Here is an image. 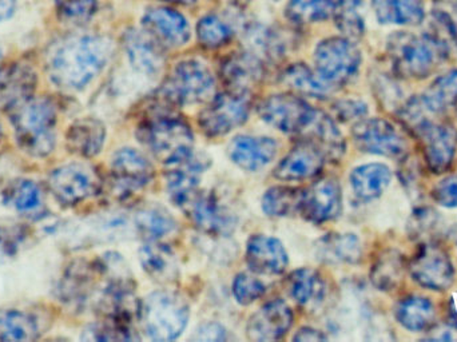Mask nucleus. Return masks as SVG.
Wrapping results in <instances>:
<instances>
[{"mask_svg": "<svg viewBox=\"0 0 457 342\" xmlns=\"http://www.w3.org/2000/svg\"><path fill=\"white\" fill-rule=\"evenodd\" d=\"M287 290L290 297L303 308H314L327 297V284L321 274L309 268L298 269L290 274Z\"/></svg>", "mask_w": 457, "mask_h": 342, "instance_id": "nucleus-32", "label": "nucleus"}, {"mask_svg": "<svg viewBox=\"0 0 457 342\" xmlns=\"http://www.w3.org/2000/svg\"><path fill=\"white\" fill-rule=\"evenodd\" d=\"M137 230L146 241H160L176 229V221L166 210L149 207L136 217Z\"/></svg>", "mask_w": 457, "mask_h": 342, "instance_id": "nucleus-39", "label": "nucleus"}, {"mask_svg": "<svg viewBox=\"0 0 457 342\" xmlns=\"http://www.w3.org/2000/svg\"><path fill=\"white\" fill-rule=\"evenodd\" d=\"M399 161L397 175H399L400 182L410 196L418 198L421 188H423V168H421L420 161L418 157L411 155L410 153Z\"/></svg>", "mask_w": 457, "mask_h": 342, "instance_id": "nucleus-45", "label": "nucleus"}, {"mask_svg": "<svg viewBox=\"0 0 457 342\" xmlns=\"http://www.w3.org/2000/svg\"><path fill=\"white\" fill-rule=\"evenodd\" d=\"M195 228L211 236L225 237L233 233L237 220L214 193L197 190L181 204Z\"/></svg>", "mask_w": 457, "mask_h": 342, "instance_id": "nucleus-12", "label": "nucleus"}, {"mask_svg": "<svg viewBox=\"0 0 457 342\" xmlns=\"http://www.w3.org/2000/svg\"><path fill=\"white\" fill-rule=\"evenodd\" d=\"M260 59L250 53H234L222 63L221 78L228 93L246 96L262 79Z\"/></svg>", "mask_w": 457, "mask_h": 342, "instance_id": "nucleus-24", "label": "nucleus"}, {"mask_svg": "<svg viewBox=\"0 0 457 342\" xmlns=\"http://www.w3.org/2000/svg\"><path fill=\"white\" fill-rule=\"evenodd\" d=\"M198 341H225L228 340V333L220 324H205L197 330L195 336Z\"/></svg>", "mask_w": 457, "mask_h": 342, "instance_id": "nucleus-51", "label": "nucleus"}, {"mask_svg": "<svg viewBox=\"0 0 457 342\" xmlns=\"http://www.w3.org/2000/svg\"><path fill=\"white\" fill-rule=\"evenodd\" d=\"M343 210V193L337 180L332 178L316 180L303 190L300 213L309 222L321 225L336 220Z\"/></svg>", "mask_w": 457, "mask_h": 342, "instance_id": "nucleus-17", "label": "nucleus"}, {"mask_svg": "<svg viewBox=\"0 0 457 342\" xmlns=\"http://www.w3.org/2000/svg\"><path fill=\"white\" fill-rule=\"evenodd\" d=\"M293 312L285 301L273 300L258 309L246 325L252 341H276L284 338L293 325Z\"/></svg>", "mask_w": 457, "mask_h": 342, "instance_id": "nucleus-18", "label": "nucleus"}, {"mask_svg": "<svg viewBox=\"0 0 457 342\" xmlns=\"http://www.w3.org/2000/svg\"><path fill=\"white\" fill-rule=\"evenodd\" d=\"M314 110L300 96L274 94L261 102L258 114L271 128L297 136L313 117Z\"/></svg>", "mask_w": 457, "mask_h": 342, "instance_id": "nucleus-13", "label": "nucleus"}, {"mask_svg": "<svg viewBox=\"0 0 457 342\" xmlns=\"http://www.w3.org/2000/svg\"><path fill=\"white\" fill-rule=\"evenodd\" d=\"M336 24L338 29L351 40L359 39L364 34V19L360 13L359 0H344L336 13Z\"/></svg>", "mask_w": 457, "mask_h": 342, "instance_id": "nucleus-42", "label": "nucleus"}, {"mask_svg": "<svg viewBox=\"0 0 457 342\" xmlns=\"http://www.w3.org/2000/svg\"><path fill=\"white\" fill-rule=\"evenodd\" d=\"M11 121L19 147L35 158L54 152L56 136V109L45 96H31L11 110Z\"/></svg>", "mask_w": 457, "mask_h": 342, "instance_id": "nucleus-2", "label": "nucleus"}, {"mask_svg": "<svg viewBox=\"0 0 457 342\" xmlns=\"http://www.w3.org/2000/svg\"><path fill=\"white\" fill-rule=\"evenodd\" d=\"M112 55V40L96 35L71 38L59 46L48 62L54 85L66 90H82L93 82Z\"/></svg>", "mask_w": 457, "mask_h": 342, "instance_id": "nucleus-1", "label": "nucleus"}, {"mask_svg": "<svg viewBox=\"0 0 457 342\" xmlns=\"http://www.w3.org/2000/svg\"><path fill=\"white\" fill-rule=\"evenodd\" d=\"M408 271L419 287L432 292H447L455 284L453 258L437 242L424 241L408 263Z\"/></svg>", "mask_w": 457, "mask_h": 342, "instance_id": "nucleus-8", "label": "nucleus"}, {"mask_svg": "<svg viewBox=\"0 0 457 342\" xmlns=\"http://www.w3.org/2000/svg\"><path fill=\"white\" fill-rule=\"evenodd\" d=\"M431 196L435 204L447 209L457 207V174L445 175L435 183L431 188Z\"/></svg>", "mask_w": 457, "mask_h": 342, "instance_id": "nucleus-48", "label": "nucleus"}, {"mask_svg": "<svg viewBox=\"0 0 457 342\" xmlns=\"http://www.w3.org/2000/svg\"><path fill=\"white\" fill-rule=\"evenodd\" d=\"M284 82L301 96L312 98H327L335 91L320 75L314 74L306 64L295 63L287 67L284 72Z\"/></svg>", "mask_w": 457, "mask_h": 342, "instance_id": "nucleus-36", "label": "nucleus"}, {"mask_svg": "<svg viewBox=\"0 0 457 342\" xmlns=\"http://www.w3.org/2000/svg\"><path fill=\"white\" fill-rule=\"evenodd\" d=\"M8 201L19 213L35 212L42 204V191L34 180H21L11 188Z\"/></svg>", "mask_w": 457, "mask_h": 342, "instance_id": "nucleus-43", "label": "nucleus"}, {"mask_svg": "<svg viewBox=\"0 0 457 342\" xmlns=\"http://www.w3.org/2000/svg\"><path fill=\"white\" fill-rule=\"evenodd\" d=\"M2 56H3V48H2V46H0V61H2Z\"/></svg>", "mask_w": 457, "mask_h": 342, "instance_id": "nucleus-58", "label": "nucleus"}, {"mask_svg": "<svg viewBox=\"0 0 457 342\" xmlns=\"http://www.w3.org/2000/svg\"><path fill=\"white\" fill-rule=\"evenodd\" d=\"M16 0H0V21L12 18L16 11Z\"/></svg>", "mask_w": 457, "mask_h": 342, "instance_id": "nucleus-54", "label": "nucleus"}, {"mask_svg": "<svg viewBox=\"0 0 457 342\" xmlns=\"http://www.w3.org/2000/svg\"><path fill=\"white\" fill-rule=\"evenodd\" d=\"M439 225V213L431 207H418L408 221V234L411 238H426Z\"/></svg>", "mask_w": 457, "mask_h": 342, "instance_id": "nucleus-46", "label": "nucleus"}, {"mask_svg": "<svg viewBox=\"0 0 457 342\" xmlns=\"http://www.w3.org/2000/svg\"><path fill=\"white\" fill-rule=\"evenodd\" d=\"M322 249L328 258L338 263H359L362 254L361 242L354 234H333L322 239Z\"/></svg>", "mask_w": 457, "mask_h": 342, "instance_id": "nucleus-40", "label": "nucleus"}, {"mask_svg": "<svg viewBox=\"0 0 457 342\" xmlns=\"http://www.w3.org/2000/svg\"><path fill=\"white\" fill-rule=\"evenodd\" d=\"M317 72L333 88L351 82L361 66V54L348 38H329L314 53Z\"/></svg>", "mask_w": 457, "mask_h": 342, "instance_id": "nucleus-7", "label": "nucleus"}, {"mask_svg": "<svg viewBox=\"0 0 457 342\" xmlns=\"http://www.w3.org/2000/svg\"><path fill=\"white\" fill-rule=\"evenodd\" d=\"M37 72L24 63L0 67V109L13 110L34 96Z\"/></svg>", "mask_w": 457, "mask_h": 342, "instance_id": "nucleus-21", "label": "nucleus"}, {"mask_svg": "<svg viewBox=\"0 0 457 342\" xmlns=\"http://www.w3.org/2000/svg\"><path fill=\"white\" fill-rule=\"evenodd\" d=\"M386 48L395 74L403 79H426L450 58L426 32H396L389 38Z\"/></svg>", "mask_w": 457, "mask_h": 342, "instance_id": "nucleus-3", "label": "nucleus"}, {"mask_svg": "<svg viewBox=\"0 0 457 342\" xmlns=\"http://www.w3.org/2000/svg\"><path fill=\"white\" fill-rule=\"evenodd\" d=\"M447 236L448 239H450V241L457 247V223L448 229Z\"/></svg>", "mask_w": 457, "mask_h": 342, "instance_id": "nucleus-55", "label": "nucleus"}, {"mask_svg": "<svg viewBox=\"0 0 457 342\" xmlns=\"http://www.w3.org/2000/svg\"><path fill=\"white\" fill-rule=\"evenodd\" d=\"M246 263L250 271L263 276H278L287 266L284 245L274 237L255 234L246 245Z\"/></svg>", "mask_w": 457, "mask_h": 342, "instance_id": "nucleus-22", "label": "nucleus"}, {"mask_svg": "<svg viewBox=\"0 0 457 342\" xmlns=\"http://www.w3.org/2000/svg\"><path fill=\"white\" fill-rule=\"evenodd\" d=\"M394 316L397 324L411 333L429 332L437 321L435 304L429 298L416 295L397 301Z\"/></svg>", "mask_w": 457, "mask_h": 342, "instance_id": "nucleus-26", "label": "nucleus"}, {"mask_svg": "<svg viewBox=\"0 0 457 342\" xmlns=\"http://www.w3.org/2000/svg\"><path fill=\"white\" fill-rule=\"evenodd\" d=\"M372 5L381 24L418 26L426 18L423 0H372Z\"/></svg>", "mask_w": 457, "mask_h": 342, "instance_id": "nucleus-33", "label": "nucleus"}, {"mask_svg": "<svg viewBox=\"0 0 457 342\" xmlns=\"http://www.w3.org/2000/svg\"><path fill=\"white\" fill-rule=\"evenodd\" d=\"M146 34L160 45L181 47L190 39V27L187 19L170 8H153L142 18Z\"/></svg>", "mask_w": 457, "mask_h": 342, "instance_id": "nucleus-20", "label": "nucleus"}, {"mask_svg": "<svg viewBox=\"0 0 457 342\" xmlns=\"http://www.w3.org/2000/svg\"><path fill=\"white\" fill-rule=\"evenodd\" d=\"M158 90L179 109L184 104L209 101L214 94V78L201 62H179Z\"/></svg>", "mask_w": 457, "mask_h": 342, "instance_id": "nucleus-6", "label": "nucleus"}, {"mask_svg": "<svg viewBox=\"0 0 457 342\" xmlns=\"http://www.w3.org/2000/svg\"><path fill=\"white\" fill-rule=\"evenodd\" d=\"M408 263L404 255L396 249L381 252L370 269V281L380 292H395L404 282Z\"/></svg>", "mask_w": 457, "mask_h": 342, "instance_id": "nucleus-30", "label": "nucleus"}, {"mask_svg": "<svg viewBox=\"0 0 457 342\" xmlns=\"http://www.w3.org/2000/svg\"><path fill=\"white\" fill-rule=\"evenodd\" d=\"M265 293V287L260 279L247 273H241L234 279L233 295L237 303L241 305H250L260 300Z\"/></svg>", "mask_w": 457, "mask_h": 342, "instance_id": "nucleus-47", "label": "nucleus"}, {"mask_svg": "<svg viewBox=\"0 0 457 342\" xmlns=\"http://www.w3.org/2000/svg\"><path fill=\"white\" fill-rule=\"evenodd\" d=\"M277 142L268 137L239 136L228 146V157L238 168L257 171L276 158Z\"/></svg>", "mask_w": 457, "mask_h": 342, "instance_id": "nucleus-25", "label": "nucleus"}, {"mask_svg": "<svg viewBox=\"0 0 457 342\" xmlns=\"http://www.w3.org/2000/svg\"><path fill=\"white\" fill-rule=\"evenodd\" d=\"M426 168L442 175L453 168L457 153V129L450 122H432L419 136Z\"/></svg>", "mask_w": 457, "mask_h": 342, "instance_id": "nucleus-15", "label": "nucleus"}, {"mask_svg": "<svg viewBox=\"0 0 457 342\" xmlns=\"http://www.w3.org/2000/svg\"><path fill=\"white\" fill-rule=\"evenodd\" d=\"M391 169L384 163H373L357 166L351 172V186L357 198L370 202L383 196L391 185Z\"/></svg>", "mask_w": 457, "mask_h": 342, "instance_id": "nucleus-31", "label": "nucleus"}, {"mask_svg": "<svg viewBox=\"0 0 457 342\" xmlns=\"http://www.w3.org/2000/svg\"><path fill=\"white\" fill-rule=\"evenodd\" d=\"M154 175L150 161L138 150L120 149L112 155L110 182L118 198H126L144 188Z\"/></svg>", "mask_w": 457, "mask_h": 342, "instance_id": "nucleus-14", "label": "nucleus"}, {"mask_svg": "<svg viewBox=\"0 0 457 342\" xmlns=\"http://www.w3.org/2000/svg\"><path fill=\"white\" fill-rule=\"evenodd\" d=\"M139 321L152 340H177L189 321V305L176 293H152L141 303Z\"/></svg>", "mask_w": 457, "mask_h": 342, "instance_id": "nucleus-4", "label": "nucleus"}, {"mask_svg": "<svg viewBox=\"0 0 457 342\" xmlns=\"http://www.w3.org/2000/svg\"><path fill=\"white\" fill-rule=\"evenodd\" d=\"M142 269L158 282L174 281L179 276L176 253L160 241H147L139 250Z\"/></svg>", "mask_w": 457, "mask_h": 342, "instance_id": "nucleus-29", "label": "nucleus"}, {"mask_svg": "<svg viewBox=\"0 0 457 342\" xmlns=\"http://www.w3.org/2000/svg\"><path fill=\"white\" fill-rule=\"evenodd\" d=\"M198 42L206 48H220L231 38V29L219 16L206 15L197 26Z\"/></svg>", "mask_w": 457, "mask_h": 342, "instance_id": "nucleus-41", "label": "nucleus"}, {"mask_svg": "<svg viewBox=\"0 0 457 342\" xmlns=\"http://www.w3.org/2000/svg\"><path fill=\"white\" fill-rule=\"evenodd\" d=\"M424 106L435 117L445 114L457 104V69L437 77L420 96Z\"/></svg>", "mask_w": 457, "mask_h": 342, "instance_id": "nucleus-34", "label": "nucleus"}, {"mask_svg": "<svg viewBox=\"0 0 457 342\" xmlns=\"http://www.w3.org/2000/svg\"><path fill=\"white\" fill-rule=\"evenodd\" d=\"M59 15L71 23H85L96 13V0H54Z\"/></svg>", "mask_w": 457, "mask_h": 342, "instance_id": "nucleus-44", "label": "nucleus"}, {"mask_svg": "<svg viewBox=\"0 0 457 342\" xmlns=\"http://www.w3.org/2000/svg\"><path fill=\"white\" fill-rule=\"evenodd\" d=\"M295 341H303V342H316V341H324L327 340V336L324 333L320 332V330L313 329V328H301L297 333H295V338H293Z\"/></svg>", "mask_w": 457, "mask_h": 342, "instance_id": "nucleus-52", "label": "nucleus"}, {"mask_svg": "<svg viewBox=\"0 0 457 342\" xmlns=\"http://www.w3.org/2000/svg\"><path fill=\"white\" fill-rule=\"evenodd\" d=\"M203 155L189 149L165 163V177L171 201L181 206L195 191L200 190L201 175L208 163Z\"/></svg>", "mask_w": 457, "mask_h": 342, "instance_id": "nucleus-16", "label": "nucleus"}, {"mask_svg": "<svg viewBox=\"0 0 457 342\" xmlns=\"http://www.w3.org/2000/svg\"><path fill=\"white\" fill-rule=\"evenodd\" d=\"M137 136L141 144L163 163L193 149L192 129L177 113L146 115L139 125Z\"/></svg>", "mask_w": 457, "mask_h": 342, "instance_id": "nucleus-5", "label": "nucleus"}, {"mask_svg": "<svg viewBox=\"0 0 457 342\" xmlns=\"http://www.w3.org/2000/svg\"><path fill=\"white\" fill-rule=\"evenodd\" d=\"M325 161L324 155L316 147L298 141L289 154L285 155L276 166L273 174L277 179L287 182L312 179L321 172Z\"/></svg>", "mask_w": 457, "mask_h": 342, "instance_id": "nucleus-23", "label": "nucleus"}, {"mask_svg": "<svg viewBox=\"0 0 457 342\" xmlns=\"http://www.w3.org/2000/svg\"><path fill=\"white\" fill-rule=\"evenodd\" d=\"M336 120L340 122H357L368 115V106L359 99H343L333 104Z\"/></svg>", "mask_w": 457, "mask_h": 342, "instance_id": "nucleus-49", "label": "nucleus"}, {"mask_svg": "<svg viewBox=\"0 0 457 342\" xmlns=\"http://www.w3.org/2000/svg\"><path fill=\"white\" fill-rule=\"evenodd\" d=\"M378 88V98L380 99L381 104H383L386 109L392 110L395 113L400 109L404 101H403V94L402 90L392 82L391 79H386V78H381L375 86Z\"/></svg>", "mask_w": 457, "mask_h": 342, "instance_id": "nucleus-50", "label": "nucleus"}, {"mask_svg": "<svg viewBox=\"0 0 457 342\" xmlns=\"http://www.w3.org/2000/svg\"><path fill=\"white\" fill-rule=\"evenodd\" d=\"M39 335L37 320L29 312L0 309V341H32Z\"/></svg>", "mask_w": 457, "mask_h": 342, "instance_id": "nucleus-35", "label": "nucleus"}, {"mask_svg": "<svg viewBox=\"0 0 457 342\" xmlns=\"http://www.w3.org/2000/svg\"><path fill=\"white\" fill-rule=\"evenodd\" d=\"M445 320L447 324L457 329V293L450 298L447 303V309H445Z\"/></svg>", "mask_w": 457, "mask_h": 342, "instance_id": "nucleus-53", "label": "nucleus"}, {"mask_svg": "<svg viewBox=\"0 0 457 342\" xmlns=\"http://www.w3.org/2000/svg\"><path fill=\"white\" fill-rule=\"evenodd\" d=\"M249 99L246 96L224 93L212 99L201 112L198 125L206 137H224L246 122L249 117Z\"/></svg>", "mask_w": 457, "mask_h": 342, "instance_id": "nucleus-11", "label": "nucleus"}, {"mask_svg": "<svg viewBox=\"0 0 457 342\" xmlns=\"http://www.w3.org/2000/svg\"><path fill=\"white\" fill-rule=\"evenodd\" d=\"M352 139L360 152L402 160L410 152L407 139L384 118H362L352 128Z\"/></svg>", "mask_w": 457, "mask_h": 342, "instance_id": "nucleus-9", "label": "nucleus"}, {"mask_svg": "<svg viewBox=\"0 0 457 342\" xmlns=\"http://www.w3.org/2000/svg\"><path fill=\"white\" fill-rule=\"evenodd\" d=\"M163 2L177 3V4H193L195 0H163Z\"/></svg>", "mask_w": 457, "mask_h": 342, "instance_id": "nucleus-56", "label": "nucleus"}, {"mask_svg": "<svg viewBox=\"0 0 457 342\" xmlns=\"http://www.w3.org/2000/svg\"><path fill=\"white\" fill-rule=\"evenodd\" d=\"M126 53L131 66L142 74H158L165 64L162 48L149 34L130 31L125 37Z\"/></svg>", "mask_w": 457, "mask_h": 342, "instance_id": "nucleus-27", "label": "nucleus"}, {"mask_svg": "<svg viewBox=\"0 0 457 342\" xmlns=\"http://www.w3.org/2000/svg\"><path fill=\"white\" fill-rule=\"evenodd\" d=\"M106 128L96 118L75 121L66 134L67 149L83 158H93L104 149Z\"/></svg>", "mask_w": 457, "mask_h": 342, "instance_id": "nucleus-28", "label": "nucleus"}, {"mask_svg": "<svg viewBox=\"0 0 457 342\" xmlns=\"http://www.w3.org/2000/svg\"><path fill=\"white\" fill-rule=\"evenodd\" d=\"M3 134V128H2V122H0V138H2Z\"/></svg>", "mask_w": 457, "mask_h": 342, "instance_id": "nucleus-57", "label": "nucleus"}, {"mask_svg": "<svg viewBox=\"0 0 457 342\" xmlns=\"http://www.w3.org/2000/svg\"><path fill=\"white\" fill-rule=\"evenodd\" d=\"M344 0H290L287 18L295 23L308 24L336 15Z\"/></svg>", "mask_w": 457, "mask_h": 342, "instance_id": "nucleus-38", "label": "nucleus"}, {"mask_svg": "<svg viewBox=\"0 0 457 342\" xmlns=\"http://www.w3.org/2000/svg\"><path fill=\"white\" fill-rule=\"evenodd\" d=\"M303 190L290 186H274L262 198V210L269 217L281 218L300 213Z\"/></svg>", "mask_w": 457, "mask_h": 342, "instance_id": "nucleus-37", "label": "nucleus"}, {"mask_svg": "<svg viewBox=\"0 0 457 342\" xmlns=\"http://www.w3.org/2000/svg\"><path fill=\"white\" fill-rule=\"evenodd\" d=\"M297 136L301 142L320 150L327 161L336 163L345 154L346 144L343 134L338 130L335 120L321 110H314L313 117Z\"/></svg>", "mask_w": 457, "mask_h": 342, "instance_id": "nucleus-19", "label": "nucleus"}, {"mask_svg": "<svg viewBox=\"0 0 457 342\" xmlns=\"http://www.w3.org/2000/svg\"><path fill=\"white\" fill-rule=\"evenodd\" d=\"M96 171L86 163H67L51 172L48 186L59 204L74 206L101 190Z\"/></svg>", "mask_w": 457, "mask_h": 342, "instance_id": "nucleus-10", "label": "nucleus"}]
</instances>
